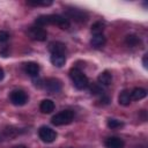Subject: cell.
Instances as JSON below:
<instances>
[{"mask_svg":"<svg viewBox=\"0 0 148 148\" xmlns=\"http://www.w3.org/2000/svg\"><path fill=\"white\" fill-rule=\"evenodd\" d=\"M97 81H98V83H99V84L109 86V84H111V82H112V75H111V73H110V72L104 71V72H102V73L98 75Z\"/></svg>","mask_w":148,"mask_h":148,"instance_id":"5bb4252c","label":"cell"},{"mask_svg":"<svg viewBox=\"0 0 148 148\" xmlns=\"http://www.w3.org/2000/svg\"><path fill=\"white\" fill-rule=\"evenodd\" d=\"M39 110L43 113H51L54 110V103L52 99H43L39 104Z\"/></svg>","mask_w":148,"mask_h":148,"instance_id":"4fadbf2b","label":"cell"},{"mask_svg":"<svg viewBox=\"0 0 148 148\" xmlns=\"http://www.w3.org/2000/svg\"><path fill=\"white\" fill-rule=\"evenodd\" d=\"M125 44H126L127 46H130V47H134V46H136L138 44H140V39H139V37L135 36V35H128V36H126V38H125Z\"/></svg>","mask_w":148,"mask_h":148,"instance_id":"ac0fdd59","label":"cell"},{"mask_svg":"<svg viewBox=\"0 0 148 148\" xmlns=\"http://www.w3.org/2000/svg\"><path fill=\"white\" fill-rule=\"evenodd\" d=\"M13 148H27V147H24V146H15Z\"/></svg>","mask_w":148,"mask_h":148,"instance_id":"484cf974","label":"cell"},{"mask_svg":"<svg viewBox=\"0 0 148 148\" xmlns=\"http://www.w3.org/2000/svg\"><path fill=\"white\" fill-rule=\"evenodd\" d=\"M9 99L14 105L21 106V105H24L27 103L28 96L23 90H13L9 95Z\"/></svg>","mask_w":148,"mask_h":148,"instance_id":"52a82bcc","label":"cell"},{"mask_svg":"<svg viewBox=\"0 0 148 148\" xmlns=\"http://www.w3.org/2000/svg\"><path fill=\"white\" fill-rule=\"evenodd\" d=\"M35 23L36 25L38 27H44V25H47V24H53V25H58L59 28L64 29V30H67L69 28V21L61 16V15H57V14H50V15H40L38 17H36L35 20Z\"/></svg>","mask_w":148,"mask_h":148,"instance_id":"6da1fadb","label":"cell"},{"mask_svg":"<svg viewBox=\"0 0 148 148\" xmlns=\"http://www.w3.org/2000/svg\"><path fill=\"white\" fill-rule=\"evenodd\" d=\"M74 118V112L71 111V110H62L58 113H56L52 119H51V123L56 126H61V125H67L69 123H72Z\"/></svg>","mask_w":148,"mask_h":148,"instance_id":"3957f363","label":"cell"},{"mask_svg":"<svg viewBox=\"0 0 148 148\" xmlns=\"http://www.w3.org/2000/svg\"><path fill=\"white\" fill-rule=\"evenodd\" d=\"M142 64H143V67H145V68L148 67V65H147V54L143 56V58H142Z\"/></svg>","mask_w":148,"mask_h":148,"instance_id":"cb8c5ba5","label":"cell"},{"mask_svg":"<svg viewBox=\"0 0 148 148\" xmlns=\"http://www.w3.org/2000/svg\"><path fill=\"white\" fill-rule=\"evenodd\" d=\"M49 49H50L51 53H65V50H66L65 45L62 43H60V42L51 43Z\"/></svg>","mask_w":148,"mask_h":148,"instance_id":"e0dca14e","label":"cell"},{"mask_svg":"<svg viewBox=\"0 0 148 148\" xmlns=\"http://www.w3.org/2000/svg\"><path fill=\"white\" fill-rule=\"evenodd\" d=\"M8 38H9V34L5 30H0V43L8 40Z\"/></svg>","mask_w":148,"mask_h":148,"instance_id":"7402d4cb","label":"cell"},{"mask_svg":"<svg viewBox=\"0 0 148 148\" xmlns=\"http://www.w3.org/2000/svg\"><path fill=\"white\" fill-rule=\"evenodd\" d=\"M106 148H124V141L118 136H110L105 140Z\"/></svg>","mask_w":148,"mask_h":148,"instance_id":"8fae6325","label":"cell"},{"mask_svg":"<svg viewBox=\"0 0 148 148\" xmlns=\"http://www.w3.org/2000/svg\"><path fill=\"white\" fill-rule=\"evenodd\" d=\"M38 136H39V139H40L43 142L50 143V142H53V141L57 139V132H56L54 130H52L51 127L42 126V127L38 130Z\"/></svg>","mask_w":148,"mask_h":148,"instance_id":"5b68a950","label":"cell"},{"mask_svg":"<svg viewBox=\"0 0 148 148\" xmlns=\"http://www.w3.org/2000/svg\"><path fill=\"white\" fill-rule=\"evenodd\" d=\"M23 68H24V72L31 76V77H36L38 76V73H39V65L37 62H34V61H29V62H25L23 65Z\"/></svg>","mask_w":148,"mask_h":148,"instance_id":"9c48e42d","label":"cell"},{"mask_svg":"<svg viewBox=\"0 0 148 148\" xmlns=\"http://www.w3.org/2000/svg\"><path fill=\"white\" fill-rule=\"evenodd\" d=\"M90 91H91V94H94V95H103V90H102L98 86H92V87L90 88Z\"/></svg>","mask_w":148,"mask_h":148,"instance_id":"603a6c76","label":"cell"},{"mask_svg":"<svg viewBox=\"0 0 148 148\" xmlns=\"http://www.w3.org/2000/svg\"><path fill=\"white\" fill-rule=\"evenodd\" d=\"M44 86H45L46 90H47L49 92H51V94L59 92V91L61 90V87H62L61 81L58 80V79H56V77H50V79H47V80L45 81Z\"/></svg>","mask_w":148,"mask_h":148,"instance_id":"ba28073f","label":"cell"},{"mask_svg":"<svg viewBox=\"0 0 148 148\" xmlns=\"http://www.w3.org/2000/svg\"><path fill=\"white\" fill-rule=\"evenodd\" d=\"M50 60L56 67H62L66 62V56L65 53H51Z\"/></svg>","mask_w":148,"mask_h":148,"instance_id":"30bf717a","label":"cell"},{"mask_svg":"<svg viewBox=\"0 0 148 148\" xmlns=\"http://www.w3.org/2000/svg\"><path fill=\"white\" fill-rule=\"evenodd\" d=\"M27 3L29 6H44V7H47V6H51L52 5V1L51 0H43V1H38V0H28Z\"/></svg>","mask_w":148,"mask_h":148,"instance_id":"ffe728a7","label":"cell"},{"mask_svg":"<svg viewBox=\"0 0 148 148\" xmlns=\"http://www.w3.org/2000/svg\"><path fill=\"white\" fill-rule=\"evenodd\" d=\"M28 35L31 39L34 40H38V42H44L47 38V32L46 30H44L42 27L35 25V27H30L28 30Z\"/></svg>","mask_w":148,"mask_h":148,"instance_id":"8992f818","label":"cell"},{"mask_svg":"<svg viewBox=\"0 0 148 148\" xmlns=\"http://www.w3.org/2000/svg\"><path fill=\"white\" fill-rule=\"evenodd\" d=\"M147 96V90L143 89V88H134L132 91H131V98L134 99V101H140L142 98H145Z\"/></svg>","mask_w":148,"mask_h":148,"instance_id":"9a60e30c","label":"cell"},{"mask_svg":"<svg viewBox=\"0 0 148 148\" xmlns=\"http://www.w3.org/2000/svg\"><path fill=\"white\" fill-rule=\"evenodd\" d=\"M3 77H5V72H3L2 68H0V81H1Z\"/></svg>","mask_w":148,"mask_h":148,"instance_id":"d4e9b609","label":"cell"},{"mask_svg":"<svg viewBox=\"0 0 148 148\" xmlns=\"http://www.w3.org/2000/svg\"><path fill=\"white\" fill-rule=\"evenodd\" d=\"M108 127L109 128H111V130H114V128H119V127H121L124 124H123V121H120V120H118V119H113V118H110V119H108Z\"/></svg>","mask_w":148,"mask_h":148,"instance_id":"44dd1931","label":"cell"},{"mask_svg":"<svg viewBox=\"0 0 148 148\" xmlns=\"http://www.w3.org/2000/svg\"><path fill=\"white\" fill-rule=\"evenodd\" d=\"M132 98H131V92L128 90H123L120 94H119V97H118V102L120 105H128L131 103Z\"/></svg>","mask_w":148,"mask_h":148,"instance_id":"2e32d148","label":"cell"},{"mask_svg":"<svg viewBox=\"0 0 148 148\" xmlns=\"http://www.w3.org/2000/svg\"><path fill=\"white\" fill-rule=\"evenodd\" d=\"M105 42H106V39H105V37H104L103 34L92 35V37H91V39H90V44H91V46L95 47V49H99V47L104 46Z\"/></svg>","mask_w":148,"mask_h":148,"instance_id":"7c38bea8","label":"cell"},{"mask_svg":"<svg viewBox=\"0 0 148 148\" xmlns=\"http://www.w3.org/2000/svg\"><path fill=\"white\" fill-rule=\"evenodd\" d=\"M69 76L72 79V82L74 84V87L79 90H82V89H86L88 86H89V81H88V77L77 68V67H73L71 71H69Z\"/></svg>","mask_w":148,"mask_h":148,"instance_id":"7a4b0ae2","label":"cell"},{"mask_svg":"<svg viewBox=\"0 0 148 148\" xmlns=\"http://www.w3.org/2000/svg\"><path fill=\"white\" fill-rule=\"evenodd\" d=\"M66 17L72 18L74 22L82 23V22H86L88 20V14L84 10L79 9V8H67L66 9Z\"/></svg>","mask_w":148,"mask_h":148,"instance_id":"277c9868","label":"cell"},{"mask_svg":"<svg viewBox=\"0 0 148 148\" xmlns=\"http://www.w3.org/2000/svg\"><path fill=\"white\" fill-rule=\"evenodd\" d=\"M104 23L103 22H101V21H97V22H95L92 25H91V32H92V35H97V34H102L103 32V30H104Z\"/></svg>","mask_w":148,"mask_h":148,"instance_id":"d6986e66","label":"cell"}]
</instances>
